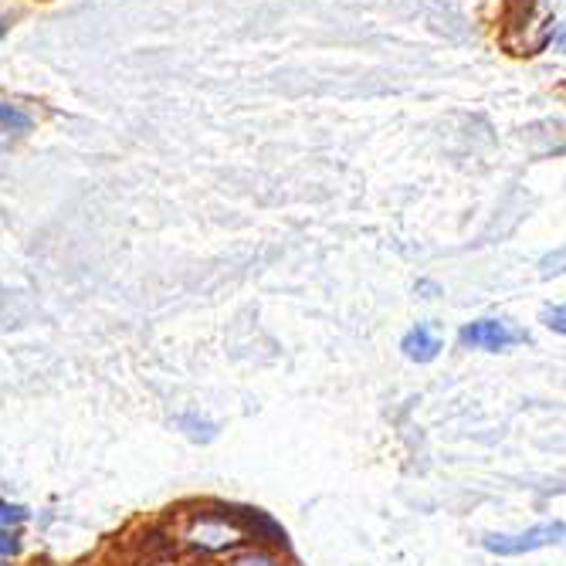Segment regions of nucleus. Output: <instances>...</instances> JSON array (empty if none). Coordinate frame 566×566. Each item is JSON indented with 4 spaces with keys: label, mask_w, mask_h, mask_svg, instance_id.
I'll return each mask as SVG.
<instances>
[{
    "label": "nucleus",
    "mask_w": 566,
    "mask_h": 566,
    "mask_svg": "<svg viewBox=\"0 0 566 566\" xmlns=\"http://www.w3.org/2000/svg\"><path fill=\"white\" fill-rule=\"evenodd\" d=\"M566 533V526L559 520L553 523H543V526H533L526 533H516V536H502V533H489L482 539V546L495 556H523V553H533V549H543V546H553L559 543Z\"/></svg>",
    "instance_id": "1"
},
{
    "label": "nucleus",
    "mask_w": 566,
    "mask_h": 566,
    "mask_svg": "<svg viewBox=\"0 0 566 566\" xmlns=\"http://www.w3.org/2000/svg\"><path fill=\"white\" fill-rule=\"evenodd\" d=\"M458 339H461V346H469V349L499 353V349H509L512 343H523L526 333L512 329L505 319H479V323H469L465 329H461Z\"/></svg>",
    "instance_id": "2"
},
{
    "label": "nucleus",
    "mask_w": 566,
    "mask_h": 566,
    "mask_svg": "<svg viewBox=\"0 0 566 566\" xmlns=\"http://www.w3.org/2000/svg\"><path fill=\"white\" fill-rule=\"evenodd\" d=\"M244 533L228 520V516H200L190 533H187V543L190 546H200V549H224V546H234Z\"/></svg>",
    "instance_id": "3"
},
{
    "label": "nucleus",
    "mask_w": 566,
    "mask_h": 566,
    "mask_svg": "<svg viewBox=\"0 0 566 566\" xmlns=\"http://www.w3.org/2000/svg\"><path fill=\"white\" fill-rule=\"evenodd\" d=\"M400 349H403L407 359H415V364H431V359L441 353V336L434 333V326L421 323V326H415L403 336Z\"/></svg>",
    "instance_id": "4"
},
{
    "label": "nucleus",
    "mask_w": 566,
    "mask_h": 566,
    "mask_svg": "<svg viewBox=\"0 0 566 566\" xmlns=\"http://www.w3.org/2000/svg\"><path fill=\"white\" fill-rule=\"evenodd\" d=\"M0 129L28 133V129H31V116H28V113H21L18 106H8V102H0Z\"/></svg>",
    "instance_id": "5"
},
{
    "label": "nucleus",
    "mask_w": 566,
    "mask_h": 566,
    "mask_svg": "<svg viewBox=\"0 0 566 566\" xmlns=\"http://www.w3.org/2000/svg\"><path fill=\"white\" fill-rule=\"evenodd\" d=\"M28 520V509L24 505H11V502H0V526H18Z\"/></svg>",
    "instance_id": "6"
},
{
    "label": "nucleus",
    "mask_w": 566,
    "mask_h": 566,
    "mask_svg": "<svg viewBox=\"0 0 566 566\" xmlns=\"http://www.w3.org/2000/svg\"><path fill=\"white\" fill-rule=\"evenodd\" d=\"M18 549H21L18 536H14L11 530H4V526H0V556H14Z\"/></svg>",
    "instance_id": "7"
},
{
    "label": "nucleus",
    "mask_w": 566,
    "mask_h": 566,
    "mask_svg": "<svg viewBox=\"0 0 566 566\" xmlns=\"http://www.w3.org/2000/svg\"><path fill=\"white\" fill-rule=\"evenodd\" d=\"M234 566H279L272 556H265V553H248V556H241Z\"/></svg>",
    "instance_id": "8"
},
{
    "label": "nucleus",
    "mask_w": 566,
    "mask_h": 566,
    "mask_svg": "<svg viewBox=\"0 0 566 566\" xmlns=\"http://www.w3.org/2000/svg\"><path fill=\"white\" fill-rule=\"evenodd\" d=\"M543 319H546V326H549V329H556V333H563V329H566V326H563V305L546 308V316H543Z\"/></svg>",
    "instance_id": "9"
}]
</instances>
